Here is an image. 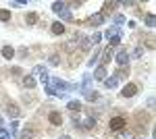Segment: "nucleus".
Listing matches in <instances>:
<instances>
[{
  "instance_id": "nucleus-1",
  "label": "nucleus",
  "mask_w": 156,
  "mask_h": 139,
  "mask_svg": "<svg viewBox=\"0 0 156 139\" xmlns=\"http://www.w3.org/2000/svg\"><path fill=\"white\" fill-rule=\"evenodd\" d=\"M127 127V118L125 116H115V118H110V123H108V129L112 131V133H119L123 129Z\"/></svg>"
},
{
  "instance_id": "nucleus-2",
  "label": "nucleus",
  "mask_w": 156,
  "mask_h": 139,
  "mask_svg": "<svg viewBox=\"0 0 156 139\" xmlns=\"http://www.w3.org/2000/svg\"><path fill=\"white\" fill-rule=\"evenodd\" d=\"M135 92H137V85H133V83H129V85H125V87H123V96H125V98H131V96H135Z\"/></svg>"
},
{
  "instance_id": "nucleus-3",
  "label": "nucleus",
  "mask_w": 156,
  "mask_h": 139,
  "mask_svg": "<svg viewBox=\"0 0 156 139\" xmlns=\"http://www.w3.org/2000/svg\"><path fill=\"white\" fill-rule=\"evenodd\" d=\"M50 123H52V125H54V127H58V125H62V116L58 114V112H50Z\"/></svg>"
},
{
  "instance_id": "nucleus-4",
  "label": "nucleus",
  "mask_w": 156,
  "mask_h": 139,
  "mask_svg": "<svg viewBox=\"0 0 156 139\" xmlns=\"http://www.w3.org/2000/svg\"><path fill=\"white\" fill-rule=\"evenodd\" d=\"M52 33H56V35H60V33H65V25L62 23H52Z\"/></svg>"
},
{
  "instance_id": "nucleus-5",
  "label": "nucleus",
  "mask_w": 156,
  "mask_h": 139,
  "mask_svg": "<svg viewBox=\"0 0 156 139\" xmlns=\"http://www.w3.org/2000/svg\"><path fill=\"white\" fill-rule=\"evenodd\" d=\"M2 56H4V58H12V56H15V50H12L11 46H4V48H2Z\"/></svg>"
},
{
  "instance_id": "nucleus-6",
  "label": "nucleus",
  "mask_w": 156,
  "mask_h": 139,
  "mask_svg": "<svg viewBox=\"0 0 156 139\" xmlns=\"http://www.w3.org/2000/svg\"><path fill=\"white\" fill-rule=\"evenodd\" d=\"M6 114L19 116V110H17V106H15V104H6Z\"/></svg>"
},
{
  "instance_id": "nucleus-7",
  "label": "nucleus",
  "mask_w": 156,
  "mask_h": 139,
  "mask_svg": "<svg viewBox=\"0 0 156 139\" xmlns=\"http://www.w3.org/2000/svg\"><path fill=\"white\" fill-rule=\"evenodd\" d=\"M0 21H11V12L4 11V9H0Z\"/></svg>"
},
{
  "instance_id": "nucleus-8",
  "label": "nucleus",
  "mask_w": 156,
  "mask_h": 139,
  "mask_svg": "<svg viewBox=\"0 0 156 139\" xmlns=\"http://www.w3.org/2000/svg\"><path fill=\"white\" fill-rule=\"evenodd\" d=\"M25 19H27V23H31V25H34V23L37 21V15H36V12H29V15H27Z\"/></svg>"
},
{
  "instance_id": "nucleus-9",
  "label": "nucleus",
  "mask_w": 156,
  "mask_h": 139,
  "mask_svg": "<svg viewBox=\"0 0 156 139\" xmlns=\"http://www.w3.org/2000/svg\"><path fill=\"white\" fill-rule=\"evenodd\" d=\"M23 85H25V87H34V85H36V81H34L31 77H25V79H23Z\"/></svg>"
},
{
  "instance_id": "nucleus-10",
  "label": "nucleus",
  "mask_w": 156,
  "mask_h": 139,
  "mask_svg": "<svg viewBox=\"0 0 156 139\" xmlns=\"http://www.w3.org/2000/svg\"><path fill=\"white\" fill-rule=\"evenodd\" d=\"M34 135H36L34 131H25V133H23V139H34Z\"/></svg>"
},
{
  "instance_id": "nucleus-11",
  "label": "nucleus",
  "mask_w": 156,
  "mask_h": 139,
  "mask_svg": "<svg viewBox=\"0 0 156 139\" xmlns=\"http://www.w3.org/2000/svg\"><path fill=\"white\" fill-rule=\"evenodd\" d=\"M110 60V48H108L106 52H104V58H102V62H108Z\"/></svg>"
},
{
  "instance_id": "nucleus-12",
  "label": "nucleus",
  "mask_w": 156,
  "mask_h": 139,
  "mask_svg": "<svg viewBox=\"0 0 156 139\" xmlns=\"http://www.w3.org/2000/svg\"><path fill=\"white\" fill-rule=\"evenodd\" d=\"M96 77H98V79H104V69H100V71H98V75H96Z\"/></svg>"
},
{
  "instance_id": "nucleus-13",
  "label": "nucleus",
  "mask_w": 156,
  "mask_h": 139,
  "mask_svg": "<svg viewBox=\"0 0 156 139\" xmlns=\"http://www.w3.org/2000/svg\"><path fill=\"white\" fill-rule=\"evenodd\" d=\"M125 60H127V54L123 52V54H121V56H119V62H125Z\"/></svg>"
},
{
  "instance_id": "nucleus-14",
  "label": "nucleus",
  "mask_w": 156,
  "mask_h": 139,
  "mask_svg": "<svg viewBox=\"0 0 156 139\" xmlns=\"http://www.w3.org/2000/svg\"><path fill=\"white\" fill-rule=\"evenodd\" d=\"M112 139H129V137H125V135H115Z\"/></svg>"
}]
</instances>
